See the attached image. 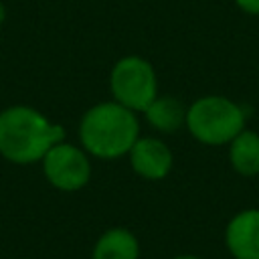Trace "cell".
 I'll return each instance as SVG.
<instances>
[{
	"label": "cell",
	"instance_id": "1",
	"mask_svg": "<svg viewBox=\"0 0 259 259\" xmlns=\"http://www.w3.org/2000/svg\"><path fill=\"white\" fill-rule=\"evenodd\" d=\"M65 127L49 121L28 105H12L0 113V154L14 164H30L55 144L63 142Z\"/></svg>",
	"mask_w": 259,
	"mask_h": 259
},
{
	"label": "cell",
	"instance_id": "2",
	"mask_svg": "<svg viewBox=\"0 0 259 259\" xmlns=\"http://www.w3.org/2000/svg\"><path fill=\"white\" fill-rule=\"evenodd\" d=\"M83 148L103 160L125 156L140 138L136 111L117 101H103L85 111L79 123Z\"/></svg>",
	"mask_w": 259,
	"mask_h": 259
},
{
	"label": "cell",
	"instance_id": "3",
	"mask_svg": "<svg viewBox=\"0 0 259 259\" xmlns=\"http://www.w3.org/2000/svg\"><path fill=\"white\" fill-rule=\"evenodd\" d=\"M184 125L200 144L223 146L245 130V113L229 97L206 95L186 109Z\"/></svg>",
	"mask_w": 259,
	"mask_h": 259
},
{
	"label": "cell",
	"instance_id": "4",
	"mask_svg": "<svg viewBox=\"0 0 259 259\" xmlns=\"http://www.w3.org/2000/svg\"><path fill=\"white\" fill-rule=\"evenodd\" d=\"M109 89L113 101L125 105L132 111H144L158 95L154 67L138 55L121 57L111 69Z\"/></svg>",
	"mask_w": 259,
	"mask_h": 259
},
{
	"label": "cell",
	"instance_id": "5",
	"mask_svg": "<svg viewBox=\"0 0 259 259\" xmlns=\"http://www.w3.org/2000/svg\"><path fill=\"white\" fill-rule=\"evenodd\" d=\"M42 172L55 188L75 192L89 182L91 164L81 148L59 142L42 156Z\"/></svg>",
	"mask_w": 259,
	"mask_h": 259
},
{
	"label": "cell",
	"instance_id": "6",
	"mask_svg": "<svg viewBox=\"0 0 259 259\" xmlns=\"http://www.w3.org/2000/svg\"><path fill=\"white\" fill-rule=\"evenodd\" d=\"M127 154L134 172L146 180H162L172 170V152L158 138H138Z\"/></svg>",
	"mask_w": 259,
	"mask_h": 259
},
{
	"label": "cell",
	"instance_id": "7",
	"mask_svg": "<svg viewBox=\"0 0 259 259\" xmlns=\"http://www.w3.org/2000/svg\"><path fill=\"white\" fill-rule=\"evenodd\" d=\"M225 245L235 259H259V208L241 210L229 221Z\"/></svg>",
	"mask_w": 259,
	"mask_h": 259
},
{
	"label": "cell",
	"instance_id": "8",
	"mask_svg": "<svg viewBox=\"0 0 259 259\" xmlns=\"http://www.w3.org/2000/svg\"><path fill=\"white\" fill-rule=\"evenodd\" d=\"M140 243L130 229L113 227L107 229L95 243L91 259H138Z\"/></svg>",
	"mask_w": 259,
	"mask_h": 259
},
{
	"label": "cell",
	"instance_id": "9",
	"mask_svg": "<svg viewBox=\"0 0 259 259\" xmlns=\"http://www.w3.org/2000/svg\"><path fill=\"white\" fill-rule=\"evenodd\" d=\"M229 160L237 174L257 176L259 174V134L251 130L239 132L229 142Z\"/></svg>",
	"mask_w": 259,
	"mask_h": 259
},
{
	"label": "cell",
	"instance_id": "10",
	"mask_svg": "<svg viewBox=\"0 0 259 259\" xmlns=\"http://www.w3.org/2000/svg\"><path fill=\"white\" fill-rule=\"evenodd\" d=\"M144 113L148 123L162 134H172L186 123V109L182 101L170 95H156V99L144 109Z\"/></svg>",
	"mask_w": 259,
	"mask_h": 259
},
{
	"label": "cell",
	"instance_id": "11",
	"mask_svg": "<svg viewBox=\"0 0 259 259\" xmlns=\"http://www.w3.org/2000/svg\"><path fill=\"white\" fill-rule=\"evenodd\" d=\"M235 4H237L243 12L259 16V0H235Z\"/></svg>",
	"mask_w": 259,
	"mask_h": 259
},
{
	"label": "cell",
	"instance_id": "12",
	"mask_svg": "<svg viewBox=\"0 0 259 259\" xmlns=\"http://www.w3.org/2000/svg\"><path fill=\"white\" fill-rule=\"evenodd\" d=\"M4 18H6V8H4V4L0 2V24L4 22Z\"/></svg>",
	"mask_w": 259,
	"mask_h": 259
},
{
	"label": "cell",
	"instance_id": "13",
	"mask_svg": "<svg viewBox=\"0 0 259 259\" xmlns=\"http://www.w3.org/2000/svg\"><path fill=\"white\" fill-rule=\"evenodd\" d=\"M174 259H198V257H194V255H178Z\"/></svg>",
	"mask_w": 259,
	"mask_h": 259
}]
</instances>
